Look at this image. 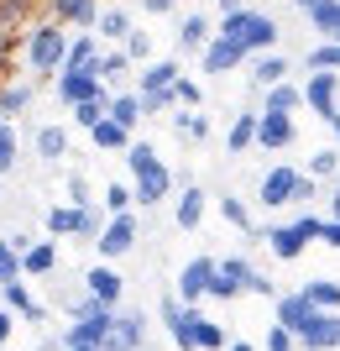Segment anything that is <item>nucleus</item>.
<instances>
[{
    "mask_svg": "<svg viewBox=\"0 0 340 351\" xmlns=\"http://www.w3.org/2000/svg\"><path fill=\"white\" fill-rule=\"evenodd\" d=\"M21 273H27V278H47V273H58V241H31V252L21 257Z\"/></svg>",
    "mask_w": 340,
    "mask_h": 351,
    "instance_id": "nucleus-27",
    "label": "nucleus"
},
{
    "mask_svg": "<svg viewBox=\"0 0 340 351\" xmlns=\"http://www.w3.org/2000/svg\"><path fill=\"white\" fill-rule=\"evenodd\" d=\"M298 346L304 351H340V315H314L298 330Z\"/></svg>",
    "mask_w": 340,
    "mask_h": 351,
    "instance_id": "nucleus-17",
    "label": "nucleus"
},
{
    "mask_svg": "<svg viewBox=\"0 0 340 351\" xmlns=\"http://www.w3.org/2000/svg\"><path fill=\"white\" fill-rule=\"evenodd\" d=\"M173 132H178V142H209V116L205 110H178L173 116Z\"/></svg>",
    "mask_w": 340,
    "mask_h": 351,
    "instance_id": "nucleus-33",
    "label": "nucleus"
},
{
    "mask_svg": "<svg viewBox=\"0 0 340 351\" xmlns=\"http://www.w3.org/2000/svg\"><path fill=\"white\" fill-rule=\"evenodd\" d=\"M314 315H319V309L304 299V289H298V293H278V325H283V330H293V336H298Z\"/></svg>",
    "mask_w": 340,
    "mask_h": 351,
    "instance_id": "nucleus-20",
    "label": "nucleus"
},
{
    "mask_svg": "<svg viewBox=\"0 0 340 351\" xmlns=\"http://www.w3.org/2000/svg\"><path fill=\"white\" fill-rule=\"evenodd\" d=\"M293 5H298V11H309V5H314V0H293Z\"/></svg>",
    "mask_w": 340,
    "mask_h": 351,
    "instance_id": "nucleus-58",
    "label": "nucleus"
},
{
    "mask_svg": "<svg viewBox=\"0 0 340 351\" xmlns=\"http://www.w3.org/2000/svg\"><path fill=\"white\" fill-rule=\"evenodd\" d=\"M68 43H74V37H68L58 21H47V27H37L27 37V63L37 73H63V63H68Z\"/></svg>",
    "mask_w": 340,
    "mask_h": 351,
    "instance_id": "nucleus-6",
    "label": "nucleus"
},
{
    "mask_svg": "<svg viewBox=\"0 0 340 351\" xmlns=\"http://www.w3.org/2000/svg\"><path fill=\"white\" fill-rule=\"evenodd\" d=\"M293 142H298L293 116H272V110H262V121H257V147H267V152H288Z\"/></svg>",
    "mask_w": 340,
    "mask_h": 351,
    "instance_id": "nucleus-16",
    "label": "nucleus"
},
{
    "mask_svg": "<svg viewBox=\"0 0 340 351\" xmlns=\"http://www.w3.org/2000/svg\"><path fill=\"white\" fill-rule=\"evenodd\" d=\"M37 351H63V341H53V336H42V341H37Z\"/></svg>",
    "mask_w": 340,
    "mask_h": 351,
    "instance_id": "nucleus-55",
    "label": "nucleus"
},
{
    "mask_svg": "<svg viewBox=\"0 0 340 351\" xmlns=\"http://www.w3.org/2000/svg\"><path fill=\"white\" fill-rule=\"evenodd\" d=\"M246 69H252V84L262 89V95L278 89V84H288V58H283V53H262V58H252Z\"/></svg>",
    "mask_w": 340,
    "mask_h": 351,
    "instance_id": "nucleus-21",
    "label": "nucleus"
},
{
    "mask_svg": "<svg viewBox=\"0 0 340 351\" xmlns=\"http://www.w3.org/2000/svg\"><path fill=\"white\" fill-rule=\"evenodd\" d=\"M120 53H126V58H131V63H142V69H147V63H157V58H152V37H147V32H131Z\"/></svg>",
    "mask_w": 340,
    "mask_h": 351,
    "instance_id": "nucleus-44",
    "label": "nucleus"
},
{
    "mask_svg": "<svg viewBox=\"0 0 340 351\" xmlns=\"http://www.w3.org/2000/svg\"><path fill=\"white\" fill-rule=\"evenodd\" d=\"M94 63H100V37L79 32L74 43H68V63H63V69H94Z\"/></svg>",
    "mask_w": 340,
    "mask_h": 351,
    "instance_id": "nucleus-34",
    "label": "nucleus"
},
{
    "mask_svg": "<svg viewBox=\"0 0 340 351\" xmlns=\"http://www.w3.org/2000/svg\"><path fill=\"white\" fill-rule=\"evenodd\" d=\"M37 100V89L31 84H21V79H11V84H0V121H16L27 105Z\"/></svg>",
    "mask_w": 340,
    "mask_h": 351,
    "instance_id": "nucleus-30",
    "label": "nucleus"
},
{
    "mask_svg": "<svg viewBox=\"0 0 340 351\" xmlns=\"http://www.w3.org/2000/svg\"><path fill=\"white\" fill-rule=\"evenodd\" d=\"M298 105H304V84H278L262 95V110H272V116H293Z\"/></svg>",
    "mask_w": 340,
    "mask_h": 351,
    "instance_id": "nucleus-32",
    "label": "nucleus"
},
{
    "mask_svg": "<svg viewBox=\"0 0 340 351\" xmlns=\"http://www.w3.org/2000/svg\"><path fill=\"white\" fill-rule=\"evenodd\" d=\"M173 100H178V110H199V100H205V84L178 79V84H173Z\"/></svg>",
    "mask_w": 340,
    "mask_h": 351,
    "instance_id": "nucleus-47",
    "label": "nucleus"
},
{
    "mask_svg": "<svg viewBox=\"0 0 340 351\" xmlns=\"http://www.w3.org/2000/svg\"><path fill=\"white\" fill-rule=\"evenodd\" d=\"M110 330H116V309H105V315H94V320H74L58 341H63V351H105Z\"/></svg>",
    "mask_w": 340,
    "mask_h": 351,
    "instance_id": "nucleus-10",
    "label": "nucleus"
},
{
    "mask_svg": "<svg viewBox=\"0 0 340 351\" xmlns=\"http://www.w3.org/2000/svg\"><path fill=\"white\" fill-rule=\"evenodd\" d=\"M205 189H199V184H189V189H178V210H173V226L178 231H194V226H199V220H205Z\"/></svg>",
    "mask_w": 340,
    "mask_h": 351,
    "instance_id": "nucleus-23",
    "label": "nucleus"
},
{
    "mask_svg": "<svg viewBox=\"0 0 340 351\" xmlns=\"http://www.w3.org/2000/svg\"><path fill=\"white\" fill-rule=\"evenodd\" d=\"M241 293H267V299H278V293H272V278L257 273L252 257H246V252H231V257H220V273H215V283H209V299L231 304V299H241Z\"/></svg>",
    "mask_w": 340,
    "mask_h": 351,
    "instance_id": "nucleus-2",
    "label": "nucleus"
},
{
    "mask_svg": "<svg viewBox=\"0 0 340 351\" xmlns=\"http://www.w3.org/2000/svg\"><path fill=\"white\" fill-rule=\"evenodd\" d=\"M126 69H131V58H126V53H100V63H94V73H100V79H110V84H116V79H126Z\"/></svg>",
    "mask_w": 340,
    "mask_h": 351,
    "instance_id": "nucleus-46",
    "label": "nucleus"
},
{
    "mask_svg": "<svg viewBox=\"0 0 340 351\" xmlns=\"http://www.w3.org/2000/svg\"><path fill=\"white\" fill-rule=\"evenodd\" d=\"M16 168V121H0V178Z\"/></svg>",
    "mask_w": 340,
    "mask_h": 351,
    "instance_id": "nucleus-43",
    "label": "nucleus"
},
{
    "mask_svg": "<svg viewBox=\"0 0 340 351\" xmlns=\"http://www.w3.org/2000/svg\"><path fill=\"white\" fill-rule=\"evenodd\" d=\"M241 63H252V53L241 43H231V37H220V32H215V43L199 53V69L205 73H231V69H241Z\"/></svg>",
    "mask_w": 340,
    "mask_h": 351,
    "instance_id": "nucleus-13",
    "label": "nucleus"
},
{
    "mask_svg": "<svg viewBox=\"0 0 340 351\" xmlns=\"http://www.w3.org/2000/svg\"><path fill=\"white\" fill-rule=\"evenodd\" d=\"M304 299H309L319 315H340V278H309L304 283Z\"/></svg>",
    "mask_w": 340,
    "mask_h": 351,
    "instance_id": "nucleus-29",
    "label": "nucleus"
},
{
    "mask_svg": "<svg viewBox=\"0 0 340 351\" xmlns=\"http://www.w3.org/2000/svg\"><path fill=\"white\" fill-rule=\"evenodd\" d=\"M105 116H110V95H105V100H89V105H79V110H74V126L94 132V126H100Z\"/></svg>",
    "mask_w": 340,
    "mask_h": 351,
    "instance_id": "nucleus-41",
    "label": "nucleus"
},
{
    "mask_svg": "<svg viewBox=\"0 0 340 351\" xmlns=\"http://www.w3.org/2000/svg\"><path fill=\"white\" fill-rule=\"evenodd\" d=\"M330 132H335V147H340V116H335V121H330Z\"/></svg>",
    "mask_w": 340,
    "mask_h": 351,
    "instance_id": "nucleus-57",
    "label": "nucleus"
},
{
    "mask_svg": "<svg viewBox=\"0 0 340 351\" xmlns=\"http://www.w3.org/2000/svg\"><path fill=\"white\" fill-rule=\"evenodd\" d=\"M157 315H163L168 336H173L178 351H199V309H189L178 293H168L163 304H157Z\"/></svg>",
    "mask_w": 340,
    "mask_h": 351,
    "instance_id": "nucleus-8",
    "label": "nucleus"
},
{
    "mask_svg": "<svg viewBox=\"0 0 340 351\" xmlns=\"http://www.w3.org/2000/svg\"><path fill=\"white\" fill-rule=\"evenodd\" d=\"M84 293H89V299H100L105 309H116L120 293H126V278H120L110 263H94V267L84 273Z\"/></svg>",
    "mask_w": 340,
    "mask_h": 351,
    "instance_id": "nucleus-14",
    "label": "nucleus"
},
{
    "mask_svg": "<svg viewBox=\"0 0 340 351\" xmlns=\"http://www.w3.org/2000/svg\"><path fill=\"white\" fill-rule=\"evenodd\" d=\"M142 116H147V110H142V95H136V89H120V95H110V121H116V126L136 132V126H142Z\"/></svg>",
    "mask_w": 340,
    "mask_h": 351,
    "instance_id": "nucleus-28",
    "label": "nucleus"
},
{
    "mask_svg": "<svg viewBox=\"0 0 340 351\" xmlns=\"http://www.w3.org/2000/svg\"><path fill=\"white\" fill-rule=\"evenodd\" d=\"M257 121H262V110H241V116L225 126V152H246V147H257Z\"/></svg>",
    "mask_w": 340,
    "mask_h": 351,
    "instance_id": "nucleus-25",
    "label": "nucleus"
},
{
    "mask_svg": "<svg viewBox=\"0 0 340 351\" xmlns=\"http://www.w3.org/2000/svg\"><path fill=\"white\" fill-rule=\"evenodd\" d=\"M68 199H74L79 210H89V205H94V199H89V184H84V178H79V173L68 178Z\"/></svg>",
    "mask_w": 340,
    "mask_h": 351,
    "instance_id": "nucleus-49",
    "label": "nucleus"
},
{
    "mask_svg": "<svg viewBox=\"0 0 340 351\" xmlns=\"http://www.w3.org/2000/svg\"><path fill=\"white\" fill-rule=\"evenodd\" d=\"M63 309H68V325H74V320H94V315H105V304H100V299H89V293H74V299H68Z\"/></svg>",
    "mask_w": 340,
    "mask_h": 351,
    "instance_id": "nucleus-45",
    "label": "nucleus"
},
{
    "mask_svg": "<svg viewBox=\"0 0 340 351\" xmlns=\"http://www.w3.org/2000/svg\"><path fill=\"white\" fill-rule=\"evenodd\" d=\"M330 220H340V178H335V189H330Z\"/></svg>",
    "mask_w": 340,
    "mask_h": 351,
    "instance_id": "nucleus-53",
    "label": "nucleus"
},
{
    "mask_svg": "<svg viewBox=\"0 0 340 351\" xmlns=\"http://www.w3.org/2000/svg\"><path fill=\"white\" fill-rule=\"evenodd\" d=\"M11 336H16V315H11V309H0V351H5Z\"/></svg>",
    "mask_w": 340,
    "mask_h": 351,
    "instance_id": "nucleus-51",
    "label": "nucleus"
},
{
    "mask_svg": "<svg viewBox=\"0 0 340 351\" xmlns=\"http://www.w3.org/2000/svg\"><path fill=\"white\" fill-rule=\"evenodd\" d=\"M53 21L58 27H100V5L94 0H53Z\"/></svg>",
    "mask_w": 340,
    "mask_h": 351,
    "instance_id": "nucleus-22",
    "label": "nucleus"
},
{
    "mask_svg": "<svg viewBox=\"0 0 340 351\" xmlns=\"http://www.w3.org/2000/svg\"><path fill=\"white\" fill-rule=\"evenodd\" d=\"M209 5H215V11H220V16H231V11H241V0H209Z\"/></svg>",
    "mask_w": 340,
    "mask_h": 351,
    "instance_id": "nucleus-54",
    "label": "nucleus"
},
{
    "mask_svg": "<svg viewBox=\"0 0 340 351\" xmlns=\"http://www.w3.org/2000/svg\"><path fill=\"white\" fill-rule=\"evenodd\" d=\"M231 351H257V346H252V341H231Z\"/></svg>",
    "mask_w": 340,
    "mask_h": 351,
    "instance_id": "nucleus-56",
    "label": "nucleus"
},
{
    "mask_svg": "<svg viewBox=\"0 0 340 351\" xmlns=\"http://www.w3.org/2000/svg\"><path fill=\"white\" fill-rule=\"evenodd\" d=\"M304 105H309L314 116L335 121L340 116V73H309L304 79Z\"/></svg>",
    "mask_w": 340,
    "mask_h": 351,
    "instance_id": "nucleus-12",
    "label": "nucleus"
},
{
    "mask_svg": "<svg viewBox=\"0 0 340 351\" xmlns=\"http://www.w3.org/2000/svg\"><path fill=\"white\" fill-rule=\"evenodd\" d=\"M215 43V32H209V16H183V21H178V47H183V53H205V47Z\"/></svg>",
    "mask_w": 340,
    "mask_h": 351,
    "instance_id": "nucleus-24",
    "label": "nucleus"
},
{
    "mask_svg": "<svg viewBox=\"0 0 340 351\" xmlns=\"http://www.w3.org/2000/svg\"><path fill=\"white\" fill-rule=\"evenodd\" d=\"M257 199L262 210H283V205H309L314 199V178L293 162H278V168H267L262 184H257Z\"/></svg>",
    "mask_w": 340,
    "mask_h": 351,
    "instance_id": "nucleus-5",
    "label": "nucleus"
},
{
    "mask_svg": "<svg viewBox=\"0 0 340 351\" xmlns=\"http://www.w3.org/2000/svg\"><path fill=\"white\" fill-rule=\"evenodd\" d=\"M298 346V336L293 330H283L278 320H272V330H267V341H262V351H293Z\"/></svg>",
    "mask_w": 340,
    "mask_h": 351,
    "instance_id": "nucleus-48",
    "label": "nucleus"
},
{
    "mask_svg": "<svg viewBox=\"0 0 340 351\" xmlns=\"http://www.w3.org/2000/svg\"><path fill=\"white\" fill-rule=\"evenodd\" d=\"M16 278H21V252H16V241H0V289Z\"/></svg>",
    "mask_w": 340,
    "mask_h": 351,
    "instance_id": "nucleus-42",
    "label": "nucleus"
},
{
    "mask_svg": "<svg viewBox=\"0 0 340 351\" xmlns=\"http://www.w3.org/2000/svg\"><path fill=\"white\" fill-rule=\"evenodd\" d=\"M199 351H231V330L209 315H199Z\"/></svg>",
    "mask_w": 340,
    "mask_h": 351,
    "instance_id": "nucleus-38",
    "label": "nucleus"
},
{
    "mask_svg": "<svg viewBox=\"0 0 340 351\" xmlns=\"http://www.w3.org/2000/svg\"><path fill=\"white\" fill-rule=\"evenodd\" d=\"M0 309H11L16 320H27V325H42V320H47V309L37 304V299H31V289H27L21 278L0 289Z\"/></svg>",
    "mask_w": 340,
    "mask_h": 351,
    "instance_id": "nucleus-18",
    "label": "nucleus"
},
{
    "mask_svg": "<svg viewBox=\"0 0 340 351\" xmlns=\"http://www.w3.org/2000/svg\"><path fill=\"white\" fill-rule=\"evenodd\" d=\"M131 16H126V11H120V5H116V11H100V37H110V43H126V37H131Z\"/></svg>",
    "mask_w": 340,
    "mask_h": 351,
    "instance_id": "nucleus-39",
    "label": "nucleus"
},
{
    "mask_svg": "<svg viewBox=\"0 0 340 351\" xmlns=\"http://www.w3.org/2000/svg\"><path fill=\"white\" fill-rule=\"evenodd\" d=\"M37 152H42L47 162H58L63 152H68V132H63L58 121H53V126H37Z\"/></svg>",
    "mask_w": 340,
    "mask_h": 351,
    "instance_id": "nucleus-36",
    "label": "nucleus"
},
{
    "mask_svg": "<svg viewBox=\"0 0 340 351\" xmlns=\"http://www.w3.org/2000/svg\"><path fill=\"white\" fill-rule=\"evenodd\" d=\"M304 16H309V27L319 32L325 43H340V0H314Z\"/></svg>",
    "mask_w": 340,
    "mask_h": 351,
    "instance_id": "nucleus-26",
    "label": "nucleus"
},
{
    "mask_svg": "<svg viewBox=\"0 0 340 351\" xmlns=\"http://www.w3.org/2000/svg\"><path fill=\"white\" fill-rule=\"evenodd\" d=\"M319 231H325V215H309V210H304V215L283 220V226H262V241L278 263H293V257H304V252L319 241Z\"/></svg>",
    "mask_w": 340,
    "mask_h": 351,
    "instance_id": "nucleus-4",
    "label": "nucleus"
},
{
    "mask_svg": "<svg viewBox=\"0 0 340 351\" xmlns=\"http://www.w3.org/2000/svg\"><path fill=\"white\" fill-rule=\"evenodd\" d=\"M89 142L100 147V152H131V142H136V136L126 132V126H116V121L105 116L100 126H94V132H89Z\"/></svg>",
    "mask_w": 340,
    "mask_h": 351,
    "instance_id": "nucleus-31",
    "label": "nucleus"
},
{
    "mask_svg": "<svg viewBox=\"0 0 340 351\" xmlns=\"http://www.w3.org/2000/svg\"><path fill=\"white\" fill-rule=\"evenodd\" d=\"M126 168H131L136 210H152V205H163L168 194H173V184H178V173L168 168L163 158H157V147H152V142H131V152H126Z\"/></svg>",
    "mask_w": 340,
    "mask_h": 351,
    "instance_id": "nucleus-1",
    "label": "nucleus"
},
{
    "mask_svg": "<svg viewBox=\"0 0 340 351\" xmlns=\"http://www.w3.org/2000/svg\"><path fill=\"white\" fill-rule=\"evenodd\" d=\"M183 79V69H178V58H157L142 69V79H136V95H168V89Z\"/></svg>",
    "mask_w": 340,
    "mask_h": 351,
    "instance_id": "nucleus-19",
    "label": "nucleus"
},
{
    "mask_svg": "<svg viewBox=\"0 0 340 351\" xmlns=\"http://www.w3.org/2000/svg\"><path fill=\"white\" fill-rule=\"evenodd\" d=\"M304 168H309L314 184H319V178H340V147H319V152H314Z\"/></svg>",
    "mask_w": 340,
    "mask_h": 351,
    "instance_id": "nucleus-37",
    "label": "nucleus"
},
{
    "mask_svg": "<svg viewBox=\"0 0 340 351\" xmlns=\"http://www.w3.org/2000/svg\"><path fill=\"white\" fill-rule=\"evenodd\" d=\"M142 5H147L152 16H168V11H173V0H142Z\"/></svg>",
    "mask_w": 340,
    "mask_h": 351,
    "instance_id": "nucleus-52",
    "label": "nucleus"
},
{
    "mask_svg": "<svg viewBox=\"0 0 340 351\" xmlns=\"http://www.w3.org/2000/svg\"><path fill=\"white\" fill-rule=\"evenodd\" d=\"M131 210H136L131 184H110V189H105V215H131Z\"/></svg>",
    "mask_w": 340,
    "mask_h": 351,
    "instance_id": "nucleus-40",
    "label": "nucleus"
},
{
    "mask_svg": "<svg viewBox=\"0 0 340 351\" xmlns=\"http://www.w3.org/2000/svg\"><path fill=\"white\" fill-rule=\"evenodd\" d=\"M319 241H325L330 252H340V220H330V215H325V231H319Z\"/></svg>",
    "mask_w": 340,
    "mask_h": 351,
    "instance_id": "nucleus-50",
    "label": "nucleus"
},
{
    "mask_svg": "<svg viewBox=\"0 0 340 351\" xmlns=\"http://www.w3.org/2000/svg\"><path fill=\"white\" fill-rule=\"evenodd\" d=\"M215 273H220V257H209V252H199V257H189V263L178 267V299L189 309H199L209 299V283H215Z\"/></svg>",
    "mask_w": 340,
    "mask_h": 351,
    "instance_id": "nucleus-7",
    "label": "nucleus"
},
{
    "mask_svg": "<svg viewBox=\"0 0 340 351\" xmlns=\"http://www.w3.org/2000/svg\"><path fill=\"white\" fill-rule=\"evenodd\" d=\"M105 351H147V315H136V309L116 315V330H110Z\"/></svg>",
    "mask_w": 340,
    "mask_h": 351,
    "instance_id": "nucleus-15",
    "label": "nucleus"
},
{
    "mask_svg": "<svg viewBox=\"0 0 340 351\" xmlns=\"http://www.w3.org/2000/svg\"><path fill=\"white\" fill-rule=\"evenodd\" d=\"M110 89H105V79L94 69H63L58 73V100L68 105V110H79V105H89V100H105Z\"/></svg>",
    "mask_w": 340,
    "mask_h": 351,
    "instance_id": "nucleus-9",
    "label": "nucleus"
},
{
    "mask_svg": "<svg viewBox=\"0 0 340 351\" xmlns=\"http://www.w3.org/2000/svg\"><path fill=\"white\" fill-rule=\"evenodd\" d=\"M220 37L241 43L252 58H262V53H278V21H272L267 11H252V5H241V11L220 16Z\"/></svg>",
    "mask_w": 340,
    "mask_h": 351,
    "instance_id": "nucleus-3",
    "label": "nucleus"
},
{
    "mask_svg": "<svg viewBox=\"0 0 340 351\" xmlns=\"http://www.w3.org/2000/svg\"><path fill=\"white\" fill-rule=\"evenodd\" d=\"M136 236H142L136 215H110V220H105V231H100V241H94V252H100L105 263H116V257H126V252L136 247Z\"/></svg>",
    "mask_w": 340,
    "mask_h": 351,
    "instance_id": "nucleus-11",
    "label": "nucleus"
},
{
    "mask_svg": "<svg viewBox=\"0 0 340 351\" xmlns=\"http://www.w3.org/2000/svg\"><path fill=\"white\" fill-rule=\"evenodd\" d=\"M220 215L231 220V226H236V231H246V236H252V241H262V226H252V210L241 205L236 194H225V199H220Z\"/></svg>",
    "mask_w": 340,
    "mask_h": 351,
    "instance_id": "nucleus-35",
    "label": "nucleus"
}]
</instances>
